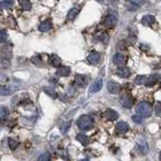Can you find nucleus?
Instances as JSON below:
<instances>
[{"label": "nucleus", "instance_id": "obj_1", "mask_svg": "<svg viewBox=\"0 0 161 161\" xmlns=\"http://www.w3.org/2000/svg\"><path fill=\"white\" fill-rule=\"evenodd\" d=\"M77 124L79 129H81L82 131H89V130L93 128L94 122H93V119L89 115H83L78 119Z\"/></svg>", "mask_w": 161, "mask_h": 161}, {"label": "nucleus", "instance_id": "obj_2", "mask_svg": "<svg viewBox=\"0 0 161 161\" xmlns=\"http://www.w3.org/2000/svg\"><path fill=\"white\" fill-rule=\"evenodd\" d=\"M136 111L137 113L142 116L143 118H148L151 116L152 114V107L149 103L147 102H141L137 105V108H136Z\"/></svg>", "mask_w": 161, "mask_h": 161}, {"label": "nucleus", "instance_id": "obj_3", "mask_svg": "<svg viewBox=\"0 0 161 161\" xmlns=\"http://www.w3.org/2000/svg\"><path fill=\"white\" fill-rule=\"evenodd\" d=\"M118 21V14L116 12H110L106 16L104 20V24L107 27H113L116 25V23Z\"/></svg>", "mask_w": 161, "mask_h": 161}, {"label": "nucleus", "instance_id": "obj_4", "mask_svg": "<svg viewBox=\"0 0 161 161\" xmlns=\"http://www.w3.org/2000/svg\"><path fill=\"white\" fill-rule=\"evenodd\" d=\"M136 149L140 152V154L145 155V154L148 153V150H149L148 143H147L144 139H140L139 141L136 143Z\"/></svg>", "mask_w": 161, "mask_h": 161}, {"label": "nucleus", "instance_id": "obj_5", "mask_svg": "<svg viewBox=\"0 0 161 161\" xmlns=\"http://www.w3.org/2000/svg\"><path fill=\"white\" fill-rule=\"evenodd\" d=\"M126 61H127V57H126L123 53H117L114 56V57H113V63L118 67L124 66V64H126Z\"/></svg>", "mask_w": 161, "mask_h": 161}, {"label": "nucleus", "instance_id": "obj_6", "mask_svg": "<svg viewBox=\"0 0 161 161\" xmlns=\"http://www.w3.org/2000/svg\"><path fill=\"white\" fill-rule=\"evenodd\" d=\"M103 87V79L98 78L96 79V81H94V83L92 84L91 89H90V93H98Z\"/></svg>", "mask_w": 161, "mask_h": 161}, {"label": "nucleus", "instance_id": "obj_7", "mask_svg": "<svg viewBox=\"0 0 161 161\" xmlns=\"http://www.w3.org/2000/svg\"><path fill=\"white\" fill-rule=\"evenodd\" d=\"M116 74H117V76H119L120 78H123V79H127L130 77V75H131V71L128 68L126 67H120L117 68V71H116Z\"/></svg>", "mask_w": 161, "mask_h": 161}, {"label": "nucleus", "instance_id": "obj_8", "mask_svg": "<svg viewBox=\"0 0 161 161\" xmlns=\"http://www.w3.org/2000/svg\"><path fill=\"white\" fill-rule=\"evenodd\" d=\"M100 59H101V56H100V53H97V51H92V53H89V56H88V61L92 64H98L99 61H100Z\"/></svg>", "mask_w": 161, "mask_h": 161}, {"label": "nucleus", "instance_id": "obj_9", "mask_svg": "<svg viewBox=\"0 0 161 161\" xmlns=\"http://www.w3.org/2000/svg\"><path fill=\"white\" fill-rule=\"evenodd\" d=\"M75 83H76L78 87L84 88L88 84V79L85 76H83V75H77L76 79H75Z\"/></svg>", "mask_w": 161, "mask_h": 161}, {"label": "nucleus", "instance_id": "obj_10", "mask_svg": "<svg viewBox=\"0 0 161 161\" xmlns=\"http://www.w3.org/2000/svg\"><path fill=\"white\" fill-rule=\"evenodd\" d=\"M120 103H121V105L123 106L124 108H131L133 106V101L132 99L128 97V96H123V97H121V99H120Z\"/></svg>", "mask_w": 161, "mask_h": 161}, {"label": "nucleus", "instance_id": "obj_11", "mask_svg": "<svg viewBox=\"0 0 161 161\" xmlns=\"http://www.w3.org/2000/svg\"><path fill=\"white\" fill-rule=\"evenodd\" d=\"M107 89L111 94H117L119 91V85L114 81H109L107 84Z\"/></svg>", "mask_w": 161, "mask_h": 161}, {"label": "nucleus", "instance_id": "obj_12", "mask_svg": "<svg viewBox=\"0 0 161 161\" xmlns=\"http://www.w3.org/2000/svg\"><path fill=\"white\" fill-rule=\"evenodd\" d=\"M80 10H81L80 6H75V7L71 8L70 11H68V16H67L68 20H74L78 16Z\"/></svg>", "mask_w": 161, "mask_h": 161}, {"label": "nucleus", "instance_id": "obj_13", "mask_svg": "<svg viewBox=\"0 0 161 161\" xmlns=\"http://www.w3.org/2000/svg\"><path fill=\"white\" fill-rule=\"evenodd\" d=\"M105 114H106V117L110 120V121H116V120L119 118L118 113L115 110H113V109H108Z\"/></svg>", "mask_w": 161, "mask_h": 161}, {"label": "nucleus", "instance_id": "obj_14", "mask_svg": "<svg viewBox=\"0 0 161 161\" xmlns=\"http://www.w3.org/2000/svg\"><path fill=\"white\" fill-rule=\"evenodd\" d=\"M154 22H155V17L153 15H145L141 20V23L145 26L152 25Z\"/></svg>", "mask_w": 161, "mask_h": 161}, {"label": "nucleus", "instance_id": "obj_15", "mask_svg": "<svg viewBox=\"0 0 161 161\" xmlns=\"http://www.w3.org/2000/svg\"><path fill=\"white\" fill-rule=\"evenodd\" d=\"M57 74L61 77H67L71 74V68L68 67H60L57 68Z\"/></svg>", "mask_w": 161, "mask_h": 161}, {"label": "nucleus", "instance_id": "obj_16", "mask_svg": "<svg viewBox=\"0 0 161 161\" xmlns=\"http://www.w3.org/2000/svg\"><path fill=\"white\" fill-rule=\"evenodd\" d=\"M116 129H117V131L120 133L127 132L129 130V125L126 122H119L118 124L116 125Z\"/></svg>", "mask_w": 161, "mask_h": 161}, {"label": "nucleus", "instance_id": "obj_17", "mask_svg": "<svg viewBox=\"0 0 161 161\" xmlns=\"http://www.w3.org/2000/svg\"><path fill=\"white\" fill-rule=\"evenodd\" d=\"M51 28V22L46 20V21H43L40 24L38 25V29L39 31H42V32H46V31H49V30Z\"/></svg>", "mask_w": 161, "mask_h": 161}, {"label": "nucleus", "instance_id": "obj_18", "mask_svg": "<svg viewBox=\"0 0 161 161\" xmlns=\"http://www.w3.org/2000/svg\"><path fill=\"white\" fill-rule=\"evenodd\" d=\"M77 140L80 143H82L83 145H88L89 144V142H90V140H89V137L87 135H85V134H78L77 135Z\"/></svg>", "mask_w": 161, "mask_h": 161}, {"label": "nucleus", "instance_id": "obj_19", "mask_svg": "<svg viewBox=\"0 0 161 161\" xmlns=\"http://www.w3.org/2000/svg\"><path fill=\"white\" fill-rule=\"evenodd\" d=\"M49 63H50L51 66H53V67H60V64H61V60H60V59L59 57L56 56V54H53V56L50 57Z\"/></svg>", "mask_w": 161, "mask_h": 161}, {"label": "nucleus", "instance_id": "obj_20", "mask_svg": "<svg viewBox=\"0 0 161 161\" xmlns=\"http://www.w3.org/2000/svg\"><path fill=\"white\" fill-rule=\"evenodd\" d=\"M157 81H158V78H157L156 75H152V76H150V77L146 80L145 85L147 86V87H152V86L155 84Z\"/></svg>", "mask_w": 161, "mask_h": 161}, {"label": "nucleus", "instance_id": "obj_21", "mask_svg": "<svg viewBox=\"0 0 161 161\" xmlns=\"http://www.w3.org/2000/svg\"><path fill=\"white\" fill-rule=\"evenodd\" d=\"M19 4L23 10H30L31 8V3L29 0H19Z\"/></svg>", "mask_w": 161, "mask_h": 161}, {"label": "nucleus", "instance_id": "obj_22", "mask_svg": "<svg viewBox=\"0 0 161 161\" xmlns=\"http://www.w3.org/2000/svg\"><path fill=\"white\" fill-rule=\"evenodd\" d=\"M43 91H44V93H46L49 96H50L51 98L56 99L57 97V92L54 91V89H53V88H50V87H44L43 88Z\"/></svg>", "mask_w": 161, "mask_h": 161}, {"label": "nucleus", "instance_id": "obj_23", "mask_svg": "<svg viewBox=\"0 0 161 161\" xmlns=\"http://www.w3.org/2000/svg\"><path fill=\"white\" fill-rule=\"evenodd\" d=\"M139 8V4H137L135 0H133V1L129 2L127 4V9L130 10V11H134V10H137Z\"/></svg>", "mask_w": 161, "mask_h": 161}, {"label": "nucleus", "instance_id": "obj_24", "mask_svg": "<svg viewBox=\"0 0 161 161\" xmlns=\"http://www.w3.org/2000/svg\"><path fill=\"white\" fill-rule=\"evenodd\" d=\"M12 93V91L10 90L9 88H6V87H0V95L2 96H8Z\"/></svg>", "mask_w": 161, "mask_h": 161}, {"label": "nucleus", "instance_id": "obj_25", "mask_svg": "<svg viewBox=\"0 0 161 161\" xmlns=\"http://www.w3.org/2000/svg\"><path fill=\"white\" fill-rule=\"evenodd\" d=\"M146 80H147V78L145 76H138V77H136V79H135V84H137V85L145 84Z\"/></svg>", "mask_w": 161, "mask_h": 161}, {"label": "nucleus", "instance_id": "obj_26", "mask_svg": "<svg viewBox=\"0 0 161 161\" xmlns=\"http://www.w3.org/2000/svg\"><path fill=\"white\" fill-rule=\"evenodd\" d=\"M8 143H9V147H10V149H11V150L16 149L17 147H18V145H19L18 141H16V140H13V139H9Z\"/></svg>", "mask_w": 161, "mask_h": 161}, {"label": "nucleus", "instance_id": "obj_27", "mask_svg": "<svg viewBox=\"0 0 161 161\" xmlns=\"http://www.w3.org/2000/svg\"><path fill=\"white\" fill-rule=\"evenodd\" d=\"M7 39V32L5 30H0V42H4Z\"/></svg>", "mask_w": 161, "mask_h": 161}, {"label": "nucleus", "instance_id": "obj_28", "mask_svg": "<svg viewBox=\"0 0 161 161\" xmlns=\"http://www.w3.org/2000/svg\"><path fill=\"white\" fill-rule=\"evenodd\" d=\"M2 5L4 6L5 8H10V7H12V5H13V0H3Z\"/></svg>", "mask_w": 161, "mask_h": 161}, {"label": "nucleus", "instance_id": "obj_29", "mask_svg": "<svg viewBox=\"0 0 161 161\" xmlns=\"http://www.w3.org/2000/svg\"><path fill=\"white\" fill-rule=\"evenodd\" d=\"M8 115V110L5 107H0V118H4Z\"/></svg>", "mask_w": 161, "mask_h": 161}, {"label": "nucleus", "instance_id": "obj_30", "mask_svg": "<svg viewBox=\"0 0 161 161\" xmlns=\"http://www.w3.org/2000/svg\"><path fill=\"white\" fill-rule=\"evenodd\" d=\"M49 159H50V154L47 153V152L42 154V155L39 156V158H38L39 161H49Z\"/></svg>", "mask_w": 161, "mask_h": 161}, {"label": "nucleus", "instance_id": "obj_31", "mask_svg": "<svg viewBox=\"0 0 161 161\" xmlns=\"http://www.w3.org/2000/svg\"><path fill=\"white\" fill-rule=\"evenodd\" d=\"M132 120L135 123H137V124H141V123H142V116H140L139 114L138 115H134L132 117Z\"/></svg>", "mask_w": 161, "mask_h": 161}, {"label": "nucleus", "instance_id": "obj_32", "mask_svg": "<svg viewBox=\"0 0 161 161\" xmlns=\"http://www.w3.org/2000/svg\"><path fill=\"white\" fill-rule=\"evenodd\" d=\"M155 114L156 116H161V102H158L155 106Z\"/></svg>", "mask_w": 161, "mask_h": 161}, {"label": "nucleus", "instance_id": "obj_33", "mask_svg": "<svg viewBox=\"0 0 161 161\" xmlns=\"http://www.w3.org/2000/svg\"><path fill=\"white\" fill-rule=\"evenodd\" d=\"M31 61L35 64H37V66H40V64H42V61L39 60V57H33L32 59H31Z\"/></svg>", "mask_w": 161, "mask_h": 161}, {"label": "nucleus", "instance_id": "obj_34", "mask_svg": "<svg viewBox=\"0 0 161 161\" xmlns=\"http://www.w3.org/2000/svg\"><path fill=\"white\" fill-rule=\"evenodd\" d=\"M1 7H2V4H1V2H0V10H1Z\"/></svg>", "mask_w": 161, "mask_h": 161}, {"label": "nucleus", "instance_id": "obj_35", "mask_svg": "<svg viewBox=\"0 0 161 161\" xmlns=\"http://www.w3.org/2000/svg\"><path fill=\"white\" fill-rule=\"evenodd\" d=\"M159 158H160V160H161V152H160V155H159Z\"/></svg>", "mask_w": 161, "mask_h": 161}]
</instances>
